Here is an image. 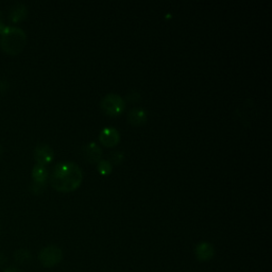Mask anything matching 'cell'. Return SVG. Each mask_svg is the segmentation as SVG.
<instances>
[{
	"mask_svg": "<svg viewBox=\"0 0 272 272\" xmlns=\"http://www.w3.org/2000/svg\"><path fill=\"white\" fill-rule=\"evenodd\" d=\"M51 185L54 189L61 192H72L79 188L83 173L77 164L73 162H63L57 164L51 174Z\"/></svg>",
	"mask_w": 272,
	"mask_h": 272,
	"instance_id": "6da1fadb",
	"label": "cell"
},
{
	"mask_svg": "<svg viewBox=\"0 0 272 272\" xmlns=\"http://www.w3.org/2000/svg\"><path fill=\"white\" fill-rule=\"evenodd\" d=\"M27 43V35L23 29L18 27H8L0 37L2 49L10 54L17 55L21 53Z\"/></svg>",
	"mask_w": 272,
	"mask_h": 272,
	"instance_id": "7a4b0ae2",
	"label": "cell"
},
{
	"mask_svg": "<svg viewBox=\"0 0 272 272\" xmlns=\"http://www.w3.org/2000/svg\"><path fill=\"white\" fill-rule=\"evenodd\" d=\"M125 101L122 97L116 95V94H109L106 95L104 98L101 100L100 106L102 111L112 117H116L123 113L125 110Z\"/></svg>",
	"mask_w": 272,
	"mask_h": 272,
	"instance_id": "3957f363",
	"label": "cell"
},
{
	"mask_svg": "<svg viewBox=\"0 0 272 272\" xmlns=\"http://www.w3.org/2000/svg\"><path fill=\"white\" fill-rule=\"evenodd\" d=\"M38 259L45 268H52L63 259V251L56 246H48L41 250Z\"/></svg>",
	"mask_w": 272,
	"mask_h": 272,
	"instance_id": "277c9868",
	"label": "cell"
},
{
	"mask_svg": "<svg viewBox=\"0 0 272 272\" xmlns=\"http://www.w3.org/2000/svg\"><path fill=\"white\" fill-rule=\"evenodd\" d=\"M54 158L53 149L47 144H38L34 149V159L37 164L46 166L47 164L52 162Z\"/></svg>",
	"mask_w": 272,
	"mask_h": 272,
	"instance_id": "5b68a950",
	"label": "cell"
},
{
	"mask_svg": "<svg viewBox=\"0 0 272 272\" xmlns=\"http://www.w3.org/2000/svg\"><path fill=\"white\" fill-rule=\"evenodd\" d=\"M99 141L105 147H115L120 141V134L115 128H104L99 134Z\"/></svg>",
	"mask_w": 272,
	"mask_h": 272,
	"instance_id": "8992f818",
	"label": "cell"
},
{
	"mask_svg": "<svg viewBox=\"0 0 272 272\" xmlns=\"http://www.w3.org/2000/svg\"><path fill=\"white\" fill-rule=\"evenodd\" d=\"M82 155L89 163H98L102 158V149L96 143H90L83 146Z\"/></svg>",
	"mask_w": 272,
	"mask_h": 272,
	"instance_id": "52a82bcc",
	"label": "cell"
},
{
	"mask_svg": "<svg viewBox=\"0 0 272 272\" xmlns=\"http://www.w3.org/2000/svg\"><path fill=\"white\" fill-rule=\"evenodd\" d=\"M214 247L210 244V242H200L199 245H197L195 249V254L196 257L200 261H208L214 256Z\"/></svg>",
	"mask_w": 272,
	"mask_h": 272,
	"instance_id": "ba28073f",
	"label": "cell"
},
{
	"mask_svg": "<svg viewBox=\"0 0 272 272\" xmlns=\"http://www.w3.org/2000/svg\"><path fill=\"white\" fill-rule=\"evenodd\" d=\"M147 112L142 108H136L130 111L128 115V120L133 127H142L147 121Z\"/></svg>",
	"mask_w": 272,
	"mask_h": 272,
	"instance_id": "9c48e42d",
	"label": "cell"
},
{
	"mask_svg": "<svg viewBox=\"0 0 272 272\" xmlns=\"http://www.w3.org/2000/svg\"><path fill=\"white\" fill-rule=\"evenodd\" d=\"M28 14V9L24 4H16L14 5L9 13V19L12 23H21L26 18Z\"/></svg>",
	"mask_w": 272,
	"mask_h": 272,
	"instance_id": "30bf717a",
	"label": "cell"
},
{
	"mask_svg": "<svg viewBox=\"0 0 272 272\" xmlns=\"http://www.w3.org/2000/svg\"><path fill=\"white\" fill-rule=\"evenodd\" d=\"M48 170L46 166H43V165L36 164L35 166L32 169V179L33 182L35 183H40V184H46V181L48 179Z\"/></svg>",
	"mask_w": 272,
	"mask_h": 272,
	"instance_id": "8fae6325",
	"label": "cell"
},
{
	"mask_svg": "<svg viewBox=\"0 0 272 272\" xmlns=\"http://www.w3.org/2000/svg\"><path fill=\"white\" fill-rule=\"evenodd\" d=\"M31 258H32L31 253L26 249L16 250L14 253V259L18 264H27L31 260Z\"/></svg>",
	"mask_w": 272,
	"mask_h": 272,
	"instance_id": "7c38bea8",
	"label": "cell"
},
{
	"mask_svg": "<svg viewBox=\"0 0 272 272\" xmlns=\"http://www.w3.org/2000/svg\"><path fill=\"white\" fill-rule=\"evenodd\" d=\"M98 171L102 176H106V174H110L113 169V165L109 162V160H100L98 162Z\"/></svg>",
	"mask_w": 272,
	"mask_h": 272,
	"instance_id": "4fadbf2b",
	"label": "cell"
},
{
	"mask_svg": "<svg viewBox=\"0 0 272 272\" xmlns=\"http://www.w3.org/2000/svg\"><path fill=\"white\" fill-rule=\"evenodd\" d=\"M109 162L114 165H119L124 160V154L122 151H113L109 155Z\"/></svg>",
	"mask_w": 272,
	"mask_h": 272,
	"instance_id": "5bb4252c",
	"label": "cell"
},
{
	"mask_svg": "<svg viewBox=\"0 0 272 272\" xmlns=\"http://www.w3.org/2000/svg\"><path fill=\"white\" fill-rule=\"evenodd\" d=\"M45 185L46 184H40V183H35L33 182L30 185V190L34 195H42V193L45 191Z\"/></svg>",
	"mask_w": 272,
	"mask_h": 272,
	"instance_id": "9a60e30c",
	"label": "cell"
},
{
	"mask_svg": "<svg viewBox=\"0 0 272 272\" xmlns=\"http://www.w3.org/2000/svg\"><path fill=\"white\" fill-rule=\"evenodd\" d=\"M127 99L130 103H138L141 101V94L138 91H130L127 94Z\"/></svg>",
	"mask_w": 272,
	"mask_h": 272,
	"instance_id": "2e32d148",
	"label": "cell"
},
{
	"mask_svg": "<svg viewBox=\"0 0 272 272\" xmlns=\"http://www.w3.org/2000/svg\"><path fill=\"white\" fill-rule=\"evenodd\" d=\"M8 89H9V83L4 79H0V94L6 93Z\"/></svg>",
	"mask_w": 272,
	"mask_h": 272,
	"instance_id": "e0dca14e",
	"label": "cell"
},
{
	"mask_svg": "<svg viewBox=\"0 0 272 272\" xmlns=\"http://www.w3.org/2000/svg\"><path fill=\"white\" fill-rule=\"evenodd\" d=\"M6 261H7L6 255L3 253V252H0V266L5 265V264H6Z\"/></svg>",
	"mask_w": 272,
	"mask_h": 272,
	"instance_id": "ac0fdd59",
	"label": "cell"
},
{
	"mask_svg": "<svg viewBox=\"0 0 272 272\" xmlns=\"http://www.w3.org/2000/svg\"><path fill=\"white\" fill-rule=\"evenodd\" d=\"M4 272H23L21 269L18 268H13V267H10L8 269H6Z\"/></svg>",
	"mask_w": 272,
	"mask_h": 272,
	"instance_id": "d6986e66",
	"label": "cell"
},
{
	"mask_svg": "<svg viewBox=\"0 0 272 272\" xmlns=\"http://www.w3.org/2000/svg\"><path fill=\"white\" fill-rule=\"evenodd\" d=\"M6 28H7V26L3 22H0V35H2L5 32Z\"/></svg>",
	"mask_w": 272,
	"mask_h": 272,
	"instance_id": "ffe728a7",
	"label": "cell"
},
{
	"mask_svg": "<svg viewBox=\"0 0 272 272\" xmlns=\"http://www.w3.org/2000/svg\"><path fill=\"white\" fill-rule=\"evenodd\" d=\"M3 151H4V148H3V146H2V145H0V155H2Z\"/></svg>",
	"mask_w": 272,
	"mask_h": 272,
	"instance_id": "44dd1931",
	"label": "cell"
},
{
	"mask_svg": "<svg viewBox=\"0 0 272 272\" xmlns=\"http://www.w3.org/2000/svg\"><path fill=\"white\" fill-rule=\"evenodd\" d=\"M0 15H2V12H0Z\"/></svg>",
	"mask_w": 272,
	"mask_h": 272,
	"instance_id": "7402d4cb",
	"label": "cell"
}]
</instances>
